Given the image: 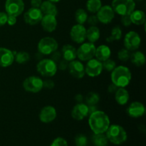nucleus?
Segmentation results:
<instances>
[{"mask_svg":"<svg viewBox=\"0 0 146 146\" xmlns=\"http://www.w3.org/2000/svg\"><path fill=\"white\" fill-rule=\"evenodd\" d=\"M88 125L94 133H105L111 125L109 117L104 111L96 110L90 114Z\"/></svg>","mask_w":146,"mask_h":146,"instance_id":"nucleus-1","label":"nucleus"},{"mask_svg":"<svg viewBox=\"0 0 146 146\" xmlns=\"http://www.w3.org/2000/svg\"><path fill=\"white\" fill-rule=\"evenodd\" d=\"M111 72V81L118 88H125L129 85L132 78V75L128 67L118 66Z\"/></svg>","mask_w":146,"mask_h":146,"instance_id":"nucleus-2","label":"nucleus"},{"mask_svg":"<svg viewBox=\"0 0 146 146\" xmlns=\"http://www.w3.org/2000/svg\"><path fill=\"white\" fill-rule=\"evenodd\" d=\"M106 133L108 141L114 145H121L127 141L128 135L125 130L117 124L110 125Z\"/></svg>","mask_w":146,"mask_h":146,"instance_id":"nucleus-3","label":"nucleus"},{"mask_svg":"<svg viewBox=\"0 0 146 146\" xmlns=\"http://www.w3.org/2000/svg\"><path fill=\"white\" fill-rule=\"evenodd\" d=\"M57 70V64L51 58L41 59L36 65V71L40 75L45 78H51L55 76Z\"/></svg>","mask_w":146,"mask_h":146,"instance_id":"nucleus-4","label":"nucleus"},{"mask_svg":"<svg viewBox=\"0 0 146 146\" xmlns=\"http://www.w3.org/2000/svg\"><path fill=\"white\" fill-rule=\"evenodd\" d=\"M111 7L118 15H130L135 10V3L134 0H113Z\"/></svg>","mask_w":146,"mask_h":146,"instance_id":"nucleus-5","label":"nucleus"},{"mask_svg":"<svg viewBox=\"0 0 146 146\" xmlns=\"http://www.w3.org/2000/svg\"><path fill=\"white\" fill-rule=\"evenodd\" d=\"M58 48V42L55 38L50 36H46L41 38L38 43L37 48L38 52L42 55H50Z\"/></svg>","mask_w":146,"mask_h":146,"instance_id":"nucleus-6","label":"nucleus"},{"mask_svg":"<svg viewBox=\"0 0 146 146\" xmlns=\"http://www.w3.org/2000/svg\"><path fill=\"white\" fill-rule=\"evenodd\" d=\"M96 49V47L94 43H82L76 49L77 57L81 61H88L95 56Z\"/></svg>","mask_w":146,"mask_h":146,"instance_id":"nucleus-7","label":"nucleus"},{"mask_svg":"<svg viewBox=\"0 0 146 146\" xmlns=\"http://www.w3.org/2000/svg\"><path fill=\"white\" fill-rule=\"evenodd\" d=\"M23 88L26 91L33 94L40 92L44 88L43 80L40 77L31 76L25 78L23 82Z\"/></svg>","mask_w":146,"mask_h":146,"instance_id":"nucleus-8","label":"nucleus"},{"mask_svg":"<svg viewBox=\"0 0 146 146\" xmlns=\"http://www.w3.org/2000/svg\"><path fill=\"white\" fill-rule=\"evenodd\" d=\"M141 44V38L139 34L134 31L127 33L124 38V46L130 51H135L138 49Z\"/></svg>","mask_w":146,"mask_h":146,"instance_id":"nucleus-9","label":"nucleus"},{"mask_svg":"<svg viewBox=\"0 0 146 146\" xmlns=\"http://www.w3.org/2000/svg\"><path fill=\"white\" fill-rule=\"evenodd\" d=\"M5 10L8 15L19 17L24 10V1L23 0H6Z\"/></svg>","mask_w":146,"mask_h":146,"instance_id":"nucleus-10","label":"nucleus"},{"mask_svg":"<svg viewBox=\"0 0 146 146\" xmlns=\"http://www.w3.org/2000/svg\"><path fill=\"white\" fill-rule=\"evenodd\" d=\"M103 70L102 62L94 58L88 60L85 66L86 74L92 78L101 75Z\"/></svg>","mask_w":146,"mask_h":146,"instance_id":"nucleus-11","label":"nucleus"},{"mask_svg":"<svg viewBox=\"0 0 146 146\" xmlns=\"http://www.w3.org/2000/svg\"><path fill=\"white\" fill-rule=\"evenodd\" d=\"M70 37L74 42L81 44L86 38V29L83 24L73 26L70 31Z\"/></svg>","mask_w":146,"mask_h":146,"instance_id":"nucleus-12","label":"nucleus"},{"mask_svg":"<svg viewBox=\"0 0 146 146\" xmlns=\"http://www.w3.org/2000/svg\"><path fill=\"white\" fill-rule=\"evenodd\" d=\"M43 16L44 14L39 8L31 7L24 14V20L29 25L34 26L41 22Z\"/></svg>","mask_w":146,"mask_h":146,"instance_id":"nucleus-13","label":"nucleus"},{"mask_svg":"<svg viewBox=\"0 0 146 146\" xmlns=\"http://www.w3.org/2000/svg\"><path fill=\"white\" fill-rule=\"evenodd\" d=\"M97 18L98 21L104 24H110L115 17V12L112 7L109 5L102 6L97 11Z\"/></svg>","mask_w":146,"mask_h":146,"instance_id":"nucleus-14","label":"nucleus"},{"mask_svg":"<svg viewBox=\"0 0 146 146\" xmlns=\"http://www.w3.org/2000/svg\"><path fill=\"white\" fill-rule=\"evenodd\" d=\"M69 74L75 78L81 79L85 76V66L82 62L78 60H74L68 63V66Z\"/></svg>","mask_w":146,"mask_h":146,"instance_id":"nucleus-15","label":"nucleus"},{"mask_svg":"<svg viewBox=\"0 0 146 146\" xmlns=\"http://www.w3.org/2000/svg\"><path fill=\"white\" fill-rule=\"evenodd\" d=\"M71 116L76 121H82L89 114L88 106L84 103H78L71 110Z\"/></svg>","mask_w":146,"mask_h":146,"instance_id":"nucleus-16","label":"nucleus"},{"mask_svg":"<svg viewBox=\"0 0 146 146\" xmlns=\"http://www.w3.org/2000/svg\"><path fill=\"white\" fill-rule=\"evenodd\" d=\"M57 115L56 110L52 106H44L39 113V119L44 123H49L56 119Z\"/></svg>","mask_w":146,"mask_h":146,"instance_id":"nucleus-17","label":"nucleus"},{"mask_svg":"<svg viewBox=\"0 0 146 146\" xmlns=\"http://www.w3.org/2000/svg\"><path fill=\"white\" fill-rule=\"evenodd\" d=\"M126 113L131 118H141L145 114V108L142 103L135 101V102L131 103L129 106L127 108Z\"/></svg>","mask_w":146,"mask_h":146,"instance_id":"nucleus-18","label":"nucleus"},{"mask_svg":"<svg viewBox=\"0 0 146 146\" xmlns=\"http://www.w3.org/2000/svg\"><path fill=\"white\" fill-rule=\"evenodd\" d=\"M14 61L13 51L9 48L0 47V66L7 68L10 66Z\"/></svg>","mask_w":146,"mask_h":146,"instance_id":"nucleus-19","label":"nucleus"},{"mask_svg":"<svg viewBox=\"0 0 146 146\" xmlns=\"http://www.w3.org/2000/svg\"><path fill=\"white\" fill-rule=\"evenodd\" d=\"M40 23L43 29L48 33L55 31L58 24L56 17L53 15H44Z\"/></svg>","mask_w":146,"mask_h":146,"instance_id":"nucleus-20","label":"nucleus"},{"mask_svg":"<svg viewBox=\"0 0 146 146\" xmlns=\"http://www.w3.org/2000/svg\"><path fill=\"white\" fill-rule=\"evenodd\" d=\"M61 54H62L63 59L70 62L75 60L77 57L76 48L71 44H65L62 47Z\"/></svg>","mask_w":146,"mask_h":146,"instance_id":"nucleus-21","label":"nucleus"},{"mask_svg":"<svg viewBox=\"0 0 146 146\" xmlns=\"http://www.w3.org/2000/svg\"><path fill=\"white\" fill-rule=\"evenodd\" d=\"M39 9L44 15H53L56 17L58 14V9L54 3L51 2L48 0L42 1Z\"/></svg>","mask_w":146,"mask_h":146,"instance_id":"nucleus-22","label":"nucleus"},{"mask_svg":"<svg viewBox=\"0 0 146 146\" xmlns=\"http://www.w3.org/2000/svg\"><path fill=\"white\" fill-rule=\"evenodd\" d=\"M111 56V50L106 45H101L96 49L95 56L100 61H104L110 58Z\"/></svg>","mask_w":146,"mask_h":146,"instance_id":"nucleus-23","label":"nucleus"},{"mask_svg":"<svg viewBox=\"0 0 146 146\" xmlns=\"http://www.w3.org/2000/svg\"><path fill=\"white\" fill-rule=\"evenodd\" d=\"M130 99L128 91L125 88H118L115 93V100L117 104L124 106L128 104Z\"/></svg>","mask_w":146,"mask_h":146,"instance_id":"nucleus-24","label":"nucleus"},{"mask_svg":"<svg viewBox=\"0 0 146 146\" xmlns=\"http://www.w3.org/2000/svg\"><path fill=\"white\" fill-rule=\"evenodd\" d=\"M131 63L137 67H141L143 66L145 63V56L141 51H135L131 54L130 57Z\"/></svg>","mask_w":146,"mask_h":146,"instance_id":"nucleus-25","label":"nucleus"},{"mask_svg":"<svg viewBox=\"0 0 146 146\" xmlns=\"http://www.w3.org/2000/svg\"><path fill=\"white\" fill-rule=\"evenodd\" d=\"M132 24L135 25H142L145 23V14L141 10H134L130 14Z\"/></svg>","mask_w":146,"mask_h":146,"instance_id":"nucleus-26","label":"nucleus"},{"mask_svg":"<svg viewBox=\"0 0 146 146\" xmlns=\"http://www.w3.org/2000/svg\"><path fill=\"white\" fill-rule=\"evenodd\" d=\"M101 36V31L96 26H91L86 29V38L91 43H95Z\"/></svg>","mask_w":146,"mask_h":146,"instance_id":"nucleus-27","label":"nucleus"},{"mask_svg":"<svg viewBox=\"0 0 146 146\" xmlns=\"http://www.w3.org/2000/svg\"><path fill=\"white\" fill-rule=\"evenodd\" d=\"M122 38V29L119 26H115L112 29L111 34L106 38L107 42L111 43L115 41H119Z\"/></svg>","mask_w":146,"mask_h":146,"instance_id":"nucleus-28","label":"nucleus"},{"mask_svg":"<svg viewBox=\"0 0 146 146\" xmlns=\"http://www.w3.org/2000/svg\"><path fill=\"white\" fill-rule=\"evenodd\" d=\"M92 142L94 146H108V140L104 133H94Z\"/></svg>","mask_w":146,"mask_h":146,"instance_id":"nucleus-29","label":"nucleus"},{"mask_svg":"<svg viewBox=\"0 0 146 146\" xmlns=\"http://www.w3.org/2000/svg\"><path fill=\"white\" fill-rule=\"evenodd\" d=\"M102 7V2L101 0H88L86 2V9L89 12L94 14Z\"/></svg>","mask_w":146,"mask_h":146,"instance_id":"nucleus-30","label":"nucleus"},{"mask_svg":"<svg viewBox=\"0 0 146 146\" xmlns=\"http://www.w3.org/2000/svg\"><path fill=\"white\" fill-rule=\"evenodd\" d=\"M14 55V60L17 64H24L28 62L30 60V55L26 51H19V52H13Z\"/></svg>","mask_w":146,"mask_h":146,"instance_id":"nucleus-31","label":"nucleus"},{"mask_svg":"<svg viewBox=\"0 0 146 146\" xmlns=\"http://www.w3.org/2000/svg\"><path fill=\"white\" fill-rule=\"evenodd\" d=\"M88 14L84 9H78L75 12V20L78 24H84L86 22Z\"/></svg>","mask_w":146,"mask_h":146,"instance_id":"nucleus-32","label":"nucleus"},{"mask_svg":"<svg viewBox=\"0 0 146 146\" xmlns=\"http://www.w3.org/2000/svg\"><path fill=\"white\" fill-rule=\"evenodd\" d=\"M86 103L88 106H96L100 101L98 94L96 92H89L86 96Z\"/></svg>","mask_w":146,"mask_h":146,"instance_id":"nucleus-33","label":"nucleus"},{"mask_svg":"<svg viewBox=\"0 0 146 146\" xmlns=\"http://www.w3.org/2000/svg\"><path fill=\"white\" fill-rule=\"evenodd\" d=\"M131 51H128L126 48H122L118 52V58L120 61L126 62L130 59L131 57Z\"/></svg>","mask_w":146,"mask_h":146,"instance_id":"nucleus-34","label":"nucleus"},{"mask_svg":"<svg viewBox=\"0 0 146 146\" xmlns=\"http://www.w3.org/2000/svg\"><path fill=\"white\" fill-rule=\"evenodd\" d=\"M103 62H104L102 63L103 69L106 70V71H108V72H111L116 67V63H115V61L112 59H110V58L103 61Z\"/></svg>","mask_w":146,"mask_h":146,"instance_id":"nucleus-35","label":"nucleus"},{"mask_svg":"<svg viewBox=\"0 0 146 146\" xmlns=\"http://www.w3.org/2000/svg\"><path fill=\"white\" fill-rule=\"evenodd\" d=\"M76 146H86L88 144V139L86 136L83 134H78L75 138Z\"/></svg>","mask_w":146,"mask_h":146,"instance_id":"nucleus-36","label":"nucleus"},{"mask_svg":"<svg viewBox=\"0 0 146 146\" xmlns=\"http://www.w3.org/2000/svg\"><path fill=\"white\" fill-rule=\"evenodd\" d=\"M50 146H68V143L64 138L58 137L54 140Z\"/></svg>","mask_w":146,"mask_h":146,"instance_id":"nucleus-37","label":"nucleus"},{"mask_svg":"<svg viewBox=\"0 0 146 146\" xmlns=\"http://www.w3.org/2000/svg\"><path fill=\"white\" fill-rule=\"evenodd\" d=\"M121 24H122L123 26L125 27H128L129 26H131L132 24V21H131V17H130V15H124L121 16Z\"/></svg>","mask_w":146,"mask_h":146,"instance_id":"nucleus-38","label":"nucleus"},{"mask_svg":"<svg viewBox=\"0 0 146 146\" xmlns=\"http://www.w3.org/2000/svg\"><path fill=\"white\" fill-rule=\"evenodd\" d=\"M68 61H66V60L63 59L61 60L57 64V67H58V69L61 70V71H65V70L68 69Z\"/></svg>","mask_w":146,"mask_h":146,"instance_id":"nucleus-39","label":"nucleus"},{"mask_svg":"<svg viewBox=\"0 0 146 146\" xmlns=\"http://www.w3.org/2000/svg\"><path fill=\"white\" fill-rule=\"evenodd\" d=\"M86 21L91 26H96L98 23V19L96 15H91L88 17Z\"/></svg>","mask_w":146,"mask_h":146,"instance_id":"nucleus-40","label":"nucleus"},{"mask_svg":"<svg viewBox=\"0 0 146 146\" xmlns=\"http://www.w3.org/2000/svg\"><path fill=\"white\" fill-rule=\"evenodd\" d=\"M51 54H52V56H51V59L52 60V61H54L55 63H56V64L59 62L61 60V58H62V54H61V53L56 51Z\"/></svg>","mask_w":146,"mask_h":146,"instance_id":"nucleus-41","label":"nucleus"},{"mask_svg":"<svg viewBox=\"0 0 146 146\" xmlns=\"http://www.w3.org/2000/svg\"><path fill=\"white\" fill-rule=\"evenodd\" d=\"M43 86L44 88H47V89H52L54 88L55 84L51 79H46L45 81H43Z\"/></svg>","mask_w":146,"mask_h":146,"instance_id":"nucleus-42","label":"nucleus"},{"mask_svg":"<svg viewBox=\"0 0 146 146\" xmlns=\"http://www.w3.org/2000/svg\"><path fill=\"white\" fill-rule=\"evenodd\" d=\"M7 17H8V14L7 13L0 11V27L5 25L7 24Z\"/></svg>","mask_w":146,"mask_h":146,"instance_id":"nucleus-43","label":"nucleus"},{"mask_svg":"<svg viewBox=\"0 0 146 146\" xmlns=\"http://www.w3.org/2000/svg\"><path fill=\"white\" fill-rule=\"evenodd\" d=\"M17 17H14V16L8 15L7 24H8L9 26H14V24H16V23H17Z\"/></svg>","mask_w":146,"mask_h":146,"instance_id":"nucleus-44","label":"nucleus"},{"mask_svg":"<svg viewBox=\"0 0 146 146\" xmlns=\"http://www.w3.org/2000/svg\"><path fill=\"white\" fill-rule=\"evenodd\" d=\"M42 3V0H31V7L34 8H39Z\"/></svg>","mask_w":146,"mask_h":146,"instance_id":"nucleus-45","label":"nucleus"},{"mask_svg":"<svg viewBox=\"0 0 146 146\" xmlns=\"http://www.w3.org/2000/svg\"><path fill=\"white\" fill-rule=\"evenodd\" d=\"M118 87L116 86L115 84H113L112 83V84H111L109 86H108V91L110 93V94H115V91L118 90Z\"/></svg>","mask_w":146,"mask_h":146,"instance_id":"nucleus-46","label":"nucleus"},{"mask_svg":"<svg viewBox=\"0 0 146 146\" xmlns=\"http://www.w3.org/2000/svg\"><path fill=\"white\" fill-rule=\"evenodd\" d=\"M75 100L77 101V103H82L83 100H84V97H83V96L81 94H78L77 95H76Z\"/></svg>","mask_w":146,"mask_h":146,"instance_id":"nucleus-47","label":"nucleus"},{"mask_svg":"<svg viewBox=\"0 0 146 146\" xmlns=\"http://www.w3.org/2000/svg\"><path fill=\"white\" fill-rule=\"evenodd\" d=\"M48 1H51V2H53V3H57L58 2V1H61V0H48Z\"/></svg>","mask_w":146,"mask_h":146,"instance_id":"nucleus-48","label":"nucleus"},{"mask_svg":"<svg viewBox=\"0 0 146 146\" xmlns=\"http://www.w3.org/2000/svg\"><path fill=\"white\" fill-rule=\"evenodd\" d=\"M138 1H141V0H138Z\"/></svg>","mask_w":146,"mask_h":146,"instance_id":"nucleus-49","label":"nucleus"}]
</instances>
